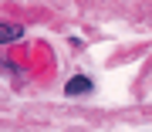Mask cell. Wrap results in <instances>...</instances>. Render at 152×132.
Returning a JSON list of instances; mask_svg holds the SVG:
<instances>
[{
	"mask_svg": "<svg viewBox=\"0 0 152 132\" xmlns=\"http://www.w3.org/2000/svg\"><path fill=\"white\" fill-rule=\"evenodd\" d=\"M64 92H68V95H88V92H91V81H88L85 75H75V78L64 85Z\"/></svg>",
	"mask_w": 152,
	"mask_h": 132,
	"instance_id": "obj_1",
	"label": "cell"
},
{
	"mask_svg": "<svg viewBox=\"0 0 152 132\" xmlns=\"http://www.w3.org/2000/svg\"><path fill=\"white\" fill-rule=\"evenodd\" d=\"M17 37H24V27H20V24H0V44L17 41Z\"/></svg>",
	"mask_w": 152,
	"mask_h": 132,
	"instance_id": "obj_2",
	"label": "cell"
}]
</instances>
